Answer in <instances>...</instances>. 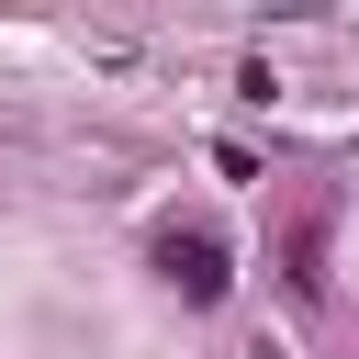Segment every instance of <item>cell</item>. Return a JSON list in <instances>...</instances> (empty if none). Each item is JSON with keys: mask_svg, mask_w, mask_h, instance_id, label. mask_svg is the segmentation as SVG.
<instances>
[{"mask_svg": "<svg viewBox=\"0 0 359 359\" xmlns=\"http://www.w3.org/2000/svg\"><path fill=\"white\" fill-rule=\"evenodd\" d=\"M269 359H280V348H269Z\"/></svg>", "mask_w": 359, "mask_h": 359, "instance_id": "3", "label": "cell"}, {"mask_svg": "<svg viewBox=\"0 0 359 359\" xmlns=\"http://www.w3.org/2000/svg\"><path fill=\"white\" fill-rule=\"evenodd\" d=\"M157 269L191 292V303H224V280H236V258H224V236H202V224H168L157 236Z\"/></svg>", "mask_w": 359, "mask_h": 359, "instance_id": "1", "label": "cell"}, {"mask_svg": "<svg viewBox=\"0 0 359 359\" xmlns=\"http://www.w3.org/2000/svg\"><path fill=\"white\" fill-rule=\"evenodd\" d=\"M280 280H292V292H325V224H292V247H280Z\"/></svg>", "mask_w": 359, "mask_h": 359, "instance_id": "2", "label": "cell"}]
</instances>
